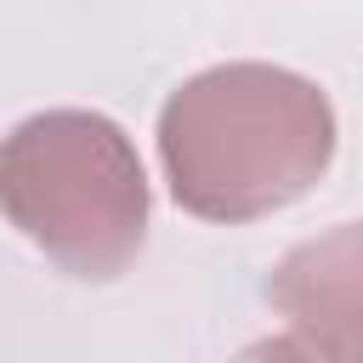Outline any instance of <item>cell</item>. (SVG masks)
Here are the masks:
<instances>
[{"label": "cell", "instance_id": "cell-1", "mask_svg": "<svg viewBox=\"0 0 363 363\" xmlns=\"http://www.w3.org/2000/svg\"><path fill=\"white\" fill-rule=\"evenodd\" d=\"M159 159L182 210L204 221H255L295 204L335 159L329 96L272 62H221L170 91Z\"/></svg>", "mask_w": 363, "mask_h": 363}, {"label": "cell", "instance_id": "cell-2", "mask_svg": "<svg viewBox=\"0 0 363 363\" xmlns=\"http://www.w3.org/2000/svg\"><path fill=\"white\" fill-rule=\"evenodd\" d=\"M0 210L62 272L113 278L147 238V176L113 119L51 108L0 142Z\"/></svg>", "mask_w": 363, "mask_h": 363}, {"label": "cell", "instance_id": "cell-3", "mask_svg": "<svg viewBox=\"0 0 363 363\" xmlns=\"http://www.w3.org/2000/svg\"><path fill=\"white\" fill-rule=\"evenodd\" d=\"M272 301L323 363H357V233L335 227L329 238L301 244L278 267Z\"/></svg>", "mask_w": 363, "mask_h": 363}, {"label": "cell", "instance_id": "cell-4", "mask_svg": "<svg viewBox=\"0 0 363 363\" xmlns=\"http://www.w3.org/2000/svg\"><path fill=\"white\" fill-rule=\"evenodd\" d=\"M233 363H323L312 346H301V340H289V335H272V340H255V346H244Z\"/></svg>", "mask_w": 363, "mask_h": 363}]
</instances>
